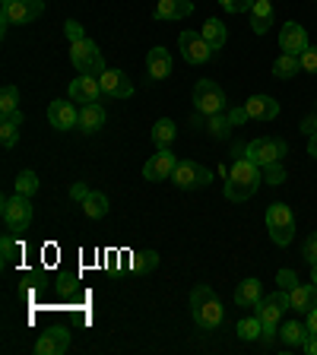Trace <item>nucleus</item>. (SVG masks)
Here are the masks:
<instances>
[{
	"mask_svg": "<svg viewBox=\"0 0 317 355\" xmlns=\"http://www.w3.org/2000/svg\"><path fill=\"white\" fill-rule=\"evenodd\" d=\"M194 105H197L200 118H213V114H222L225 111V92H222L219 83L213 80H200L194 86Z\"/></svg>",
	"mask_w": 317,
	"mask_h": 355,
	"instance_id": "nucleus-6",
	"label": "nucleus"
},
{
	"mask_svg": "<svg viewBox=\"0 0 317 355\" xmlns=\"http://www.w3.org/2000/svg\"><path fill=\"white\" fill-rule=\"evenodd\" d=\"M38 191V175L32 168L19 171V178H16V193H22V197H35Z\"/></svg>",
	"mask_w": 317,
	"mask_h": 355,
	"instance_id": "nucleus-32",
	"label": "nucleus"
},
{
	"mask_svg": "<svg viewBox=\"0 0 317 355\" xmlns=\"http://www.w3.org/2000/svg\"><path fill=\"white\" fill-rule=\"evenodd\" d=\"M70 64L80 76H102L108 67H105V58L98 51V44L92 38H83V42L70 44Z\"/></svg>",
	"mask_w": 317,
	"mask_h": 355,
	"instance_id": "nucleus-4",
	"label": "nucleus"
},
{
	"mask_svg": "<svg viewBox=\"0 0 317 355\" xmlns=\"http://www.w3.org/2000/svg\"><path fill=\"white\" fill-rule=\"evenodd\" d=\"M191 314L200 330H219L225 324V308L209 286H197L191 292Z\"/></svg>",
	"mask_w": 317,
	"mask_h": 355,
	"instance_id": "nucleus-2",
	"label": "nucleus"
},
{
	"mask_svg": "<svg viewBox=\"0 0 317 355\" xmlns=\"http://www.w3.org/2000/svg\"><path fill=\"white\" fill-rule=\"evenodd\" d=\"M308 155H311V159H317V133L308 140Z\"/></svg>",
	"mask_w": 317,
	"mask_h": 355,
	"instance_id": "nucleus-48",
	"label": "nucleus"
},
{
	"mask_svg": "<svg viewBox=\"0 0 317 355\" xmlns=\"http://www.w3.org/2000/svg\"><path fill=\"white\" fill-rule=\"evenodd\" d=\"M311 282L317 286V263H311Z\"/></svg>",
	"mask_w": 317,
	"mask_h": 355,
	"instance_id": "nucleus-49",
	"label": "nucleus"
},
{
	"mask_svg": "<svg viewBox=\"0 0 317 355\" xmlns=\"http://www.w3.org/2000/svg\"><path fill=\"white\" fill-rule=\"evenodd\" d=\"M254 311H257L260 324H264V333H260V343H264V346H270V343H273V336L280 333V327H282V314H286V311H282L280 304L273 302V295L260 298V304H257Z\"/></svg>",
	"mask_w": 317,
	"mask_h": 355,
	"instance_id": "nucleus-11",
	"label": "nucleus"
},
{
	"mask_svg": "<svg viewBox=\"0 0 317 355\" xmlns=\"http://www.w3.org/2000/svg\"><path fill=\"white\" fill-rule=\"evenodd\" d=\"M0 216H3V225H7L10 232L29 229V222H32V203H29V197H22V193H13V197H7L3 203H0Z\"/></svg>",
	"mask_w": 317,
	"mask_h": 355,
	"instance_id": "nucleus-9",
	"label": "nucleus"
},
{
	"mask_svg": "<svg viewBox=\"0 0 317 355\" xmlns=\"http://www.w3.org/2000/svg\"><path fill=\"white\" fill-rule=\"evenodd\" d=\"M302 257L308 260V263H317V232H311V235L305 238V244H302Z\"/></svg>",
	"mask_w": 317,
	"mask_h": 355,
	"instance_id": "nucleus-38",
	"label": "nucleus"
},
{
	"mask_svg": "<svg viewBox=\"0 0 317 355\" xmlns=\"http://www.w3.org/2000/svg\"><path fill=\"white\" fill-rule=\"evenodd\" d=\"M260 333H264V324H260L257 314H254V318H244L241 324H238V336H241L244 343H260Z\"/></svg>",
	"mask_w": 317,
	"mask_h": 355,
	"instance_id": "nucleus-31",
	"label": "nucleus"
},
{
	"mask_svg": "<svg viewBox=\"0 0 317 355\" xmlns=\"http://www.w3.org/2000/svg\"><path fill=\"white\" fill-rule=\"evenodd\" d=\"M276 282H280V288H295L298 286V273L295 270H280V273H276Z\"/></svg>",
	"mask_w": 317,
	"mask_h": 355,
	"instance_id": "nucleus-41",
	"label": "nucleus"
},
{
	"mask_svg": "<svg viewBox=\"0 0 317 355\" xmlns=\"http://www.w3.org/2000/svg\"><path fill=\"white\" fill-rule=\"evenodd\" d=\"M280 336H282V343H286V346H298V349H305V343L311 340V330H308V324L289 320V324H282V327H280Z\"/></svg>",
	"mask_w": 317,
	"mask_h": 355,
	"instance_id": "nucleus-25",
	"label": "nucleus"
},
{
	"mask_svg": "<svg viewBox=\"0 0 317 355\" xmlns=\"http://www.w3.org/2000/svg\"><path fill=\"white\" fill-rule=\"evenodd\" d=\"M105 108L98 102H89V105H83L80 108V130L83 133H96V130H102L105 127Z\"/></svg>",
	"mask_w": 317,
	"mask_h": 355,
	"instance_id": "nucleus-21",
	"label": "nucleus"
},
{
	"mask_svg": "<svg viewBox=\"0 0 317 355\" xmlns=\"http://www.w3.org/2000/svg\"><path fill=\"white\" fill-rule=\"evenodd\" d=\"M130 266L137 270V273H149V270H155V266H159V254H155V251H140V254H133Z\"/></svg>",
	"mask_w": 317,
	"mask_h": 355,
	"instance_id": "nucleus-33",
	"label": "nucleus"
},
{
	"mask_svg": "<svg viewBox=\"0 0 317 355\" xmlns=\"http://www.w3.org/2000/svg\"><path fill=\"white\" fill-rule=\"evenodd\" d=\"M260 184H264V168L254 165L248 155H241L229 168V178H225V200L244 203V200H251L254 193H257Z\"/></svg>",
	"mask_w": 317,
	"mask_h": 355,
	"instance_id": "nucleus-1",
	"label": "nucleus"
},
{
	"mask_svg": "<svg viewBox=\"0 0 317 355\" xmlns=\"http://www.w3.org/2000/svg\"><path fill=\"white\" fill-rule=\"evenodd\" d=\"M10 3H13V0H0V10H3V7H10Z\"/></svg>",
	"mask_w": 317,
	"mask_h": 355,
	"instance_id": "nucleus-50",
	"label": "nucleus"
},
{
	"mask_svg": "<svg viewBox=\"0 0 317 355\" xmlns=\"http://www.w3.org/2000/svg\"><path fill=\"white\" fill-rule=\"evenodd\" d=\"M209 121V133L213 137H229V130L235 124H232V118H229V111H222V114H213V118H207Z\"/></svg>",
	"mask_w": 317,
	"mask_h": 355,
	"instance_id": "nucleus-34",
	"label": "nucleus"
},
{
	"mask_svg": "<svg viewBox=\"0 0 317 355\" xmlns=\"http://www.w3.org/2000/svg\"><path fill=\"white\" fill-rule=\"evenodd\" d=\"M191 13H194L191 0H159V7H155V19H185Z\"/></svg>",
	"mask_w": 317,
	"mask_h": 355,
	"instance_id": "nucleus-22",
	"label": "nucleus"
},
{
	"mask_svg": "<svg viewBox=\"0 0 317 355\" xmlns=\"http://www.w3.org/2000/svg\"><path fill=\"white\" fill-rule=\"evenodd\" d=\"M48 121H51L54 130H70V127H80V111L74 108V102H58L48 105Z\"/></svg>",
	"mask_w": 317,
	"mask_h": 355,
	"instance_id": "nucleus-17",
	"label": "nucleus"
},
{
	"mask_svg": "<svg viewBox=\"0 0 317 355\" xmlns=\"http://www.w3.org/2000/svg\"><path fill=\"white\" fill-rule=\"evenodd\" d=\"M178 48H181V54H185L187 64H209L213 54H216L213 44H209L203 35H197V32H181Z\"/></svg>",
	"mask_w": 317,
	"mask_h": 355,
	"instance_id": "nucleus-10",
	"label": "nucleus"
},
{
	"mask_svg": "<svg viewBox=\"0 0 317 355\" xmlns=\"http://www.w3.org/2000/svg\"><path fill=\"white\" fill-rule=\"evenodd\" d=\"M175 137H178V127H175V121H171V118H159L153 124V143L159 149L171 146V143H175Z\"/></svg>",
	"mask_w": 317,
	"mask_h": 355,
	"instance_id": "nucleus-27",
	"label": "nucleus"
},
{
	"mask_svg": "<svg viewBox=\"0 0 317 355\" xmlns=\"http://www.w3.org/2000/svg\"><path fill=\"white\" fill-rule=\"evenodd\" d=\"M98 83H102V96L114 98V102H124V98L133 96V83L127 80V73H121V70H105V73L98 76Z\"/></svg>",
	"mask_w": 317,
	"mask_h": 355,
	"instance_id": "nucleus-14",
	"label": "nucleus"
},
{
	"mask_svg": "<svg viewBox=\"0 0 317 355\" xmlns=\"http://www.w3.org/2000/svg\"><path fill=\"white\" fill-rule=\"evenodd\" d=\"M146 70H149V80H169L171 76V51L155 44L153 51L146 54Z\"/></svg>",
	"mask_w": 317,
	"mask_h": 355,
	"instance_id": "nucleus-19",
	"label": "nucleus"
},
{
	"mask_svg": "<svg viewBox=\"0 0 317 355\" xmlns=\"http://www.w3.org/2000/svg\"><path fill=\"white\" fill-rule=\"evenodd\" d=\"M266 232L276 248H289L295 238V213L289 203H270L266 207Z\"/></svg>",
	"mask_w": 317,
	"mask_h": 355,
	"instance_id": "nucleus-3",
	"label": "nucleus"
},
{
	"mask_svg": "<svg viewBox=\"0 0 317 355\" xmlns=\"http://www.w3.org/2000/svg\"><path fill=\"white\" fill-rule=\"evenodd\" d=\"M19 241L13 238V232H7V235L0 238V260H3V266H13L16 260H19Z\"/></svg>",
	"mask_w": 317,
	"mask_h": 355,
	"instance_id": "nucleus-30",
	"label": "nucleus"
},
{
	"mask_svg": "<svg viewBox=\"0 0 317 355\" xmlns=\"http://www.w3.org/2000/svg\"><path fill=\"white\" fill-rule=\"evenodd\" d=\"M298 70H302L298 54H280L273 60V76H280V80H292V76H298Z\"/></svg>",
	"mask_w": 317,
	"mask_h": 355,
	"instance_id": "nucleus-29",
	"label": "nucleus"
},
{
	"mask_svg": "<svg viewBox=\"0 0 317 355\" xmlns=\"http://www.w3.org/2000/svg\"><path fill=\"white\" fill-rule=\"evenodd\" d=\"M270 26H273V3H270V0H257L251 10V29L257 32V35H266Z\"/></svg>",
	"mask_w": 317,
	"mask_h": 355,
	"instance_id": "nucleus-23",
	"label": "nucleus"
},
{
	"mask_svg": "<svg viewBox=\"0 0 317 355\" xmlns=\"http://www.w3.org/2000/svg\"><path fill=\"white\" fill-rule=\"evenodd\" d=\"M98 96H102L98 76H76V80L70 83V102L89 105V102H98Z\"/></svg>",
	"mask_w": 317,
	"mask_h": 355,
	"instance_id": "nucleus-18",
	"label": "nucleus"
},
{
	"mask_svg": "<svg viewBox=\"0 0 317 355\" xmlns=\"http://www.w3.org/2000/svg\"><path fill=\"white\" fill-rule=\"evenodd\" d=\"M305 324H308L311 333H317V308H311L308 314H305Z\"/></svg>",
	"mask_w": 317,
	"mask_h": 355,
	"instance_id": "nucleus-45",
	"label": "nucleus"
},
{
	"mask_svg": "<svg viewBox=\"0 0 317 355\" xmlns=\"http://www.w3.org/2000/svg\"><path fill=\"white\" fill-rule=\"evenodd\" d=\"M171 181H175L181 191H191V187H207L213 184V171L207 165H197L194 159H178L175 171H171Z\"/></svg>",
	"mask_w": 317,
	"mask_h": 355,
	"instance_id": "nucleus-7",
	"label": "nucleus"
},
{
	"mask_svg": "<svg viewBox=\"0 0 317 355\" xmlns=\"http://www.w3.org/2000/svg\"><path fill=\"white\" fill-rule=\"evenodd\" d=\"M58 292H60V295H74V292H76V279H74V276H60V279H58Z\"/></svg>",
	"mask_w": 317,
	"mask_h": 355,
	"instance_id": "nucleus-42",
	"label": "nucleus"
},
{
	"mask_svg": "<svg viewBox=\"0 0 317 355\" xmlns=\"http://www.w3.org/2000/svg\"><path fill=\"white\" fill-rule=\"evenodd\" d=\"M286 168H282V162H273V165H264V184H270V187H280V184H286Z\"/></svg>",
	"mask_w": 317,
	"mask_h": 355,
	"instance_id": "nucleus-35",
	"label": "nucleus"
},
{
	"mask_svg": "<svg viewBox=\"0 0 317 355\" xmlns=\"http://www.w3.org/2000/svg\"><path fill=\"white\" fill-rule=\"evenodd\" d=\"M64 35L70 38V44H74V42H83V38H86V32H83V26L76 19H67L64 22Z\"/></svg>",
	"mask_w": 317,
	"mask_h": 355,
	"instance_id": "nucleus-39",
	"label": "nucleus"
},
{
	"mask_svg": "<svg viewBox=\"0 0 317 355\" xmlns=\"http://www.w3.org/2000/svg\"><path fill=\"white\" fill-rule=\"evenodd\" d=\"M241 111L248 121H273L280 114V102L273 96H251L241 105Z\"/></svg>",
	"mask_w": 317,
	"mask_h": 355,
	"instance_id": "nucleus-16",
	"label": "nucleus"
},
{
	"mask_svg": "<svg viewBox=\"0 0 317 355\" xmlns=\"http://www.w3.org/2000/svg\"><path fill=\"white\" fill-rule=\"evenodd\" d=\"M229 118H232V124H244V121H248V118H244V111H241V108L229 111Z\"/></svg>",
	"mask_w": 317,
	"mask_h": 355,
	"instance_id": "nucleus-47",
	"label": "nucleus"
},
{
	"mask_svg": "<svg viewBox=\"0 0 317 355\" xmlns=\"http://www.w3.org/2000/svg\"><path fill=\"white\" fill-rule=\"evenodd\" d=\"M200 35L207 38V42L213 44L216 51H219L222 44L229 42V29H225V26H222V19H216V16H213V19H207L203 26H200Z\"/></svg>",
	"mask_w": 317,
	"mask_h": 355,
	"instance_id": "nucleus-26",
	"label": "nucleus"
},
{
	"mask_svg": "<svg viewBox=\"0 0 317 355\" xmlns=\"http://www.w3.org/2000/svg\"><path fill=\"white\" fill-rule=\"evenodd\" d=\"M260 298H264L260 279H244L241 286L235 288V304H241V308H257Z\"/></svg>",
	"mask_w": 317,
	"mask_h": 355,
	"instance_id": "nucleus-24",
	"label": "nucleus"
},
{
	"mask_svg": "<svg viewBox=\"0 0 317 355\" xmlns=\"http://www.w3.org/2000/svg\"><path fill=\"white\" fill-rule=\"evenodd\" d=\"M302 133H308V137H314V133H317V111L302 121Z\"/></svg>",
	"mask_w": 317,
	"mask_h": 355,
	"instance_id": "nucleus-44",
	"label": "nucleus"
},
{
	"mask_svg": "<svg viewBox=\"0 0 317 355\" xmlns=\"http://www.w3.org/2000/svg\"><path fill=\"white\" fill-rule=\"evenodd\" d=\"M22 111H10V114H0V146L3 149H13L16 140H19V127H22Z\"/></svg>",
	"mask_w": 317,
	"mask_h": 355,
	"instance_id": "nucleus-20",
	"label": "nucleus"
},
{
	"mask_svg": "<svg viewBox=\"0 0 317 355\" xmlns=\"http://www.w3.org/2000/svg\"><path fill=\"white\" fill-rule=\"evenodd\" d=\"M44 13V0H13L10 7L0 10V29L7 32L10 26H26Z\"/></svg>",
	"mask_w": 317,
	"mask_h": 355,
	"instance_id": "nucleus-8",
	"label": "nucleus"
},
{
	"mask_svg": "<svg viewBox=\"0 0 317 355\" xmlns=\"http://www.w3.org/2000/svg\"><path fill=\"white\" fill-rule=\"evenodd\" d=\"M70 349V330L64 327H51V330H44L35 343V352L38 355H64Z\"/></svg>",
	"mask_w": 317,
	"mask_h": 355,
	"instance_id": "nucleus-15",
	"label": "nucleus"
},
{
	"mask_svg": "<svg viewBox=\"0 0 317 355\" xmlns=\"http://www.w3.org/2000/svg\"><path fill=\"white\" fill-rule=\"evenodd\" d=\"M175 165H178L175 153H171V146H165V149H159L153 159H146V165H143V178L153 181V184L155 181H165V178H171Z\"/></svg>",
	"mask_w": 317,
	"mask_h": 355,
	"instance_id": "nucleus-13",
	"label": "nucleus"
},
{
	"mask_svg": "<svg viewBox=\"0 0 317 355\" xmlns=\"http://www.w3.org/2000/svg\"><path fill=\"white\" fill-rule=\"evenodd\" d=\"M16 108H19V89L3 86V92H0V114H10Z\"/></svg>",
	"mask_w": 317,
	"mask_h": 355,
	"instance_id": "nucleus-36",
	"label": "nucleus"
},
{
	"mask_svg": "<svg viewBox=\"0 0 317 355\" xmlns=\"http://www.w3.org/2000/svg\"><path fill=\"white\" fill-rule=\"evenodd\" d=\"M83 213H86L89 219H102V216H108V197H105L102 191H89L86 200H83Z\"/></svg>",
	"mask_w": 317,
	"mask_h": 355,
	"instance_id": "nucleus-28",
	"label": "nucleus"
},
{
	"mask_svg": "<svg viewBox=\"0 0 317 355\" xmlns=\"http://www.w3.org/2000/svg\"><path fill=\"white\" fill-rule=\"evenodd\" d=\"M89 191H92V187H86V184H83V181H80V184H74V187H70V200H76V203H83Z\"/></svg>",
	"mask_w": 317,
	"mask_h": 355,
	"instance_id": "nucleus-43",
	"label": "nucleus"
},
{
	"mask_svg": "<svg viewBox=\"0 0 317 355\" xmlns=\"http://www.w3.org/2000/svg\"><path fill=\"white\" fill-rule=\"evenodd\" d=\"M238 153H244L248 159H251L254 165H273V162H282L289 153L286 140H280V137H257V140H251L248 146H238Z\"/></svg>",
	"mask_w": 317,
	"mask_h": 355,
	"instance_id": "nucleus-5",
	"label": "nucleus"
},
{
	"mask_svg": "<svg viewBox=\"0 0 317 355\" xmlns=\"http://www.w3.org/2000/svg\"><path fill=\"white\" fill-rule=\"evenodd\" d=\"M308 48H311L308 32H305V26H298L295 19L286 22V26L280 29V51L282 54H298V58H302Z\"/></svg>",
	"mask_w": 317,
	"mask_h": 355,
	"instance_id": "nucleus-12",
	"label": "nucleus"
},
{
	"mask_svg": "<svg viewBox=\"0 0 317 355\" xmlns=\"http://www.w3.org/2000/svg\"><path fill=\"white\" fill-rule=\"evenodd\" d=\"M305 352H308V355H317V333H311V340L305 343Z\"/></svg>",
	"mask_w": 317,
	"mask_h": 355,
	"instance_id": "nucleus-46",
	"label": "nucleus"
},
{
	"mask_svg": "<svg viewBox=\"0 0 317 355\" xmlns=\"http://www.w3.org/2000/svg\"><path fill=\"white\" fill-rule=\"evenodd\" d=\"M298 60H302V70H305V73H317V48H314V44H311V48Z\"/></svg>",
	"mask_w": 317,
	"mask_h": 355,
	"instance_id": "nucleus-40",
	"label": "nucleus"
},
{
	"mask_svg": "<svg viewBox=\"0 0 317 355\" xmlns=\"http://www.w3.org/2000/svg\"><path fill=\"white\" fill-rule=\"evenodd\" d=\"M270 3H273V0H270Z\"/></svg>",
	"mask_w": 317,
	"mask_h": 355,
	"instance_id": "nucleus-51",
	"label": "nucleus"
},
{
	"mask_svg": "<svg viewBox=\"0 0 317 355\" xmlns=\"http://www.w3.org/2000/svg\"><path fill=\"white\" fill-rule=\"evenodd\" d=\"M225 13H251L257 0H219Z\"/></svg>",
	"mask_w": 317,
	"mask_h": 355,
	"instance_id": "nucleus-37",
	"label": "nucleus"
}]
</instances>
